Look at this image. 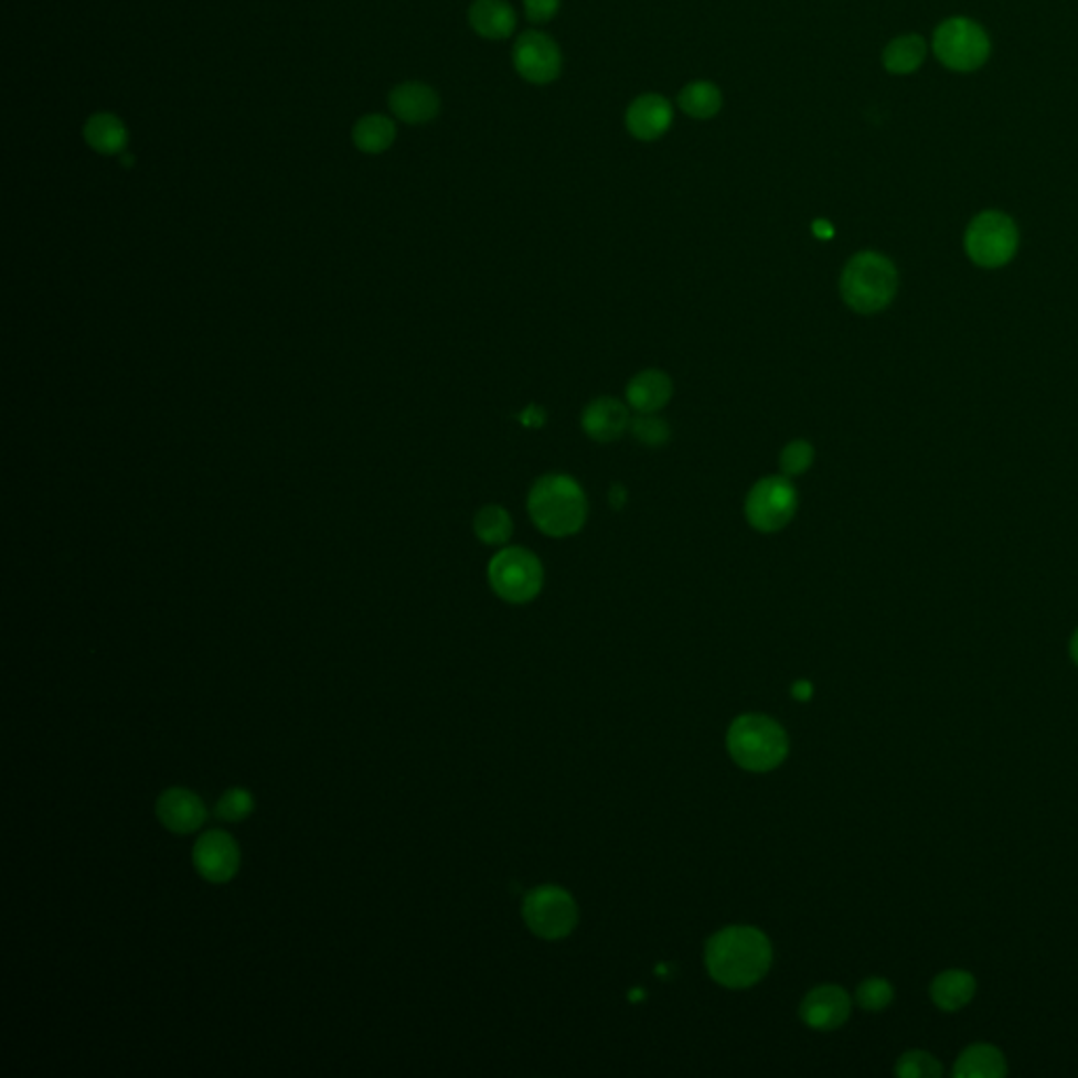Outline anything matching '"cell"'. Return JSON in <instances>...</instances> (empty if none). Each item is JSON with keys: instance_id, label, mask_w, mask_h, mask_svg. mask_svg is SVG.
Returning <instances> with one entry per match:
<instances>
[{"instance_id": "obj_1", "label": "cell", "mask_w": 1078, "mask_h": 1078, "mask_svg": "<svg viewBox=\"0 0 1078 1078\" xmlns=\"http://www.w3.org/2000/svg\"><path fill=\"white\" fill-rule=\"evenodd\" d=\"M771 943L755 927H725L706 946L712 978L727 988L755 986L771 967Z\"/></svg>"}, {"instance_id": "obj_2", "label": "cell", "mask_w": 1078, "mask_h": 1078, "mask_svg": "<svg viewBox=\"0 0 1078 1078\" xmlns=\"http://www.w3.org/2000/svg\"><path fill=\"white\" fill-rule=\"evenodd\" d=\"M527 510L533 525L548 537H572L588 519V500L581 484L569 474L552 472L533 482Z\"/></svg>"}, {"instance_id": "obj_3", "label": "cell", "mask_w": 1078, "mask_h": 1078, "mask_svg": "<svg viewBox=\"0 0 1078 1078\" xmlns=\"http://www.w3.org/2000/svg\"><path fill=\"white\" fill-rule=\"evenodd\" d=\"M897 291L894 262L876 252L853 255L841 275V296L853 312L876 314L885 310Z\"/></svg>"}, {"instance_id": "obj_4", "label": "cell", "mask_w": 1078, "mask_h": 1078, "mask_svg": "<svg viewBox=\"0 0 1078 1078\" xmlns=\"http://www.w3.org/2000/svg\"><path fill=\"white\" fill-rule=\"evenodd\" d=\"M727 748L739 767L765 773L776 769L788 755V735L780 725L762 714H744L735 718Z\"/></svg>"}, {"instance_id": "obj_5", "label": "cell", "mask_w": 1078, "mask_h": 1078, "mask_svg": "<svg viewBox=\"0 0 1078 1078\" xmlns=\"http://www.w3.org/2000/svg\"><path fill=\"white\" fill-rule=\"evenodd\" d=\"M487 575L493 593L512 605L531 602L544 588L542 561L521 546L498 552L489 563Z\"/></svg>"}, {"instance_id": "obj_6", "label": "cell", "mask_w": 1078, "mask_h": 1078, "mask_svg": "<svg viewBox=\"0 0 1078 1078\" xmlns=\"http://www.w3.org/2000/svg\"><path fill=\"white\" fill-rule=\"evenodd\" d=\"M799 510V491L790 477H767L746 498V519L758 533H778L790 525Z\"/></svg>"}, {"instance_id": "obj_7", "label": "cell", "mask_w": 1078, "mask_h": 1078, "mask_svg": "<svg viewBox=\"0 0 1078 1078\" xmlns=\"http://www.w3.org/2000/svg\"><path fill=\"white\" fill-rule=\"evenodd\" d=\"M1017 228L1013 220L999 211L978 215L964 234V249L969 257L984 268H1001L1017 249Z\"/></svg>"}, {"instance_id": "obj_8", "label": "cell", "mask_w": 1078, "mask_h": 1078, "mask_svg": "<svg viewBox=\"0 0 1078 1078\" xmlns=\"http://www.w3.org/2000/svg\"><path fill=\"white\" fill-rule=\"evenodd\" d=\"M523 918L535 936L544 940H561L569 936L577 925V904L565 889L544 885L525 897Z\"/></svg>"}, {"instance_id": "obj_9", "label": "cell", "mask_w": 1078, "mask_h": 1078, "mask_svg": "<svg viewBox=\"0 0 1078 1078\" xmlns=\"http://www.w3.org/2000/svg\"><path fill=\"white\" fill-rule=\"evenodd\" d=\"M936 55L952 70L980 68L988 60L990 41L978 23L954 18L941 23L933 39Z\"/></svg>"}, {"instance_id": "obj_10", "label": "cell", "mask_w": 1078, "mask_h": 1078, "mask_svg": "<svg viewBox=\"0 0 1078 1078\" xmlns=\"http://www.w3.org/2000/svg\"><path fill=\"white\" fill-rule=\"evenodd\" d=\"M514 68L533 85H548L561 76V49L544 32H525L514 45Z\"/></svg>"}, {"instance_id": "obj_11", "label": "cell", "mask_w": 1078, "mask_h": 1078, "mask_svg": "<svg viewBox=\"0 0 1078 1078\" xmlns=\"http://www.w3.org/2000/svg\"><path fill=\"white\" fill-rule=\"evenodd\" d=\"M192 860L209 883H228L241 868V850L228 832L209 830L196 841Z\"/></svg>"}, {"instance_id": "obj_12", "label": "cell", "mask_w": 1078, "mask_h": 1078, "mask_svg": "<svg viewBox=\"0 0 1078 1078\" xmlns=\"http://www.w3.org/2000/svg\"><path fill=\"white\" fill-rule=\"evenodd\" d=\"M851 1015L850 994L839 986H820L804 996L801 1017L815 1031H836Z\"/></svg>"}, {"instance_id": "obj_13", "label": "cell", "mask_w": 1078, "mask_h": 1078, "mask_svg": "<svg viewBox=\"0 0 1078 1078\" xmlns=\"http://www.w3.org/2000/svg\"><path fill=\"white\" fill-rule=\"evenodd\" d=\"M157 815L167 830L175 834H190L205 824L207 809L194 792L171 788L162 792L157 803Z\"/></svg>"}, {"instance_id": "obj_14", "label": "cell", "mask_w": 1078, "mask_h": 1078, "mask_svg": "<svg viewBox=\"0 0 1078 1078\" xmlns=\"http://www.w3.org/2000/svg\"><path fill=\"white\" fill-rule=\"evenodd\" d=\"M672 118L674 113L670 102L658 93H647L630 104L626 113V127L632 138L653 141L662 138L670 129Z\"/></svg>"}, {"instance_id": "obj_15", "label": "cell", "mask_w": 1078, "mask_h": 1078, "mask_svg": "<svg viewBox=\"0 0 1078 1078\" xmlns=\"http://www.w3.org/2000/svg\"><path fill=\"white\" fill-rule=\"evenodd\" d=\"M628 407L613 396H598L581 414V430L597 442H611L630 428Z\"/></svg>"}, {"instance_id": "obj_16", "label": "cell", "mask_w": 1078, "mask_h": 1078, "mask_svg": "<svg viewBox=\"0 0 1078 1078\" xmlns=\"http://www.w3.org/2000/svg\"><path fill=\"white\" fill-rule=\"evenodd\" d=\"M392 115L407 125H426L435 120L440 110V99L433 87L424 83H401L391 93Z\"/></svg>"}, {"instance_id": "obj_17", "label": "cell", "mask_w": 1078, "mask_h": 1078, "mask_svg": "<svg viewBox=\"0 0 1078 1078\" xmlns=\"http://www.w3.org/2000/svg\"><path fill=\"white\" fill-rule=\"evenodd\" d=\"M672 392V380L664 371L644 369L628 382L626 401L637 414H658L670 403Z\"/></svg>"}, {"instance_id": "obj_18", "label": "cell", "mask_w": 1078, "mask_h": 1078, "mask_svg": "<svg viewBox=\"0 0 1078 1078\" xmlns=\"http://www.w3.org/2000/svg\"><path fill=\"white\" fill-rule=\"evenodd\" d=\"M472 30L489 41L508 39L516 28V13L505 0H474L468 11Z\"/></svg>"}, {"instance_id": "obj_19", "label": "cell", "mask_w": 1078, "mask_h": 1078, "mask_svg": "<svg viewBox=\"0 0 1078 1078\" xmlns=\"http://www.w3.org/2000/svg\"><path fill=\"white\" fill-rule=\"evenodd\" d=\"M83 138L97 154L104 157H118L129 146L127 125L113 113L89 116L83 127Z\"/></svg>"}, {"instance_id": "obj_20", "label": "cell", "mask_w": 1078, "mask_h": 1078, "mask_svg": "<svg viewBox=\"0 0 1078 1078\" xmlns=\"http://www.w3.org/2000/svg\"><path fill=\"white\" fill-rule=\"evenodd\" d=\"M1005 1075V1057L994 1045L986 1043L967 1047L954 1064V1077L959 1078H1001Z\"/></svg>"}, {"instance_id": "obj_21", "label": "cell", "mask_w": 1078, "mask_h": 1078, "mask_svg": "<svg viewBox=\"0 0 1078 1078\" xmlns=\"http://www.w3.org/2000/svg\"><path fill=\"white\" fill-rule=\"evenodd\" d=\"M975 988V978L969 971L950 969L933 980L931 999L941 1011H959L971 1003Z\"/></svg>"}, {"instance_id": "obj_22", "label": "cell", "mask_w": 1078, "mask_h": 1078, "mask_svg": "<svg viewBox=\"0 0 1078 1078\" xmlns=\"http://www.w3.org/2000/svg\"><path fill=\"white\" fill-rule=\"evenodd\" d=\"M396 139L394 120L384 115H367L356 120L352 129L354 146L365 154H382Z\"/></svg>"}, {"instance_id": "obj_23", "label": "cell", "mask_w": 1078, "mask_h": 1078, "mask_svg": "<svg viewBox=\"0 0 1078 1078\" xmlns=\"http://www.w3.org/2000/svg\"><path fill=\"white\" fill-rule=\"evenodd\" d=\"M679 106L691 118L706 120L721 110L723 93L714 83L695 81L689 83L687 87H683V92L679 93Z\"/></svg>"}, {"instance_id": "obj_24", "label": "cell", "mask_w": 1078, "mask_h": 1078, "mask_svg": "<svg viewBox=\"0 0 1078 1078\" xmlns=\"http://www.w3.org/2000/svg\"><path fill=\"white\" fill-rule=\"evenodd\" d=\"M925 51H927L925 41L917 34L899 36L885 49L883 64L894 74H908V72H915L922 64Z\"/></svg>"}, {"instance_id": "obj_25", "label": "cell", "mask_w": 1078, "mask_h": 1078, "mask_svg": "<svg viewBox=\"0 0 1078 1078\" xmlns=\"http://www.w3.org/2000/svg\"><path fill=\"white\" fill-rule=\"evenodd\" d=\"M514 531V523L502 505H484L474 516V533L487 546H502Z\"/></svg>"}, {"instance_id": "obj_26", "label": "cell", "mask_w": 1078, "mask_h": 1078, "mask_svg": "<svg viewBox=\"0 0 1078 1078\" xmlns=\"http://www.w3.org/2000/svg\"><path fill=\"white\" fill-rule=\"evenodd\" d=\"M813 459H815V449L809 440L803 438L792 440L781 449V472L783 477H801L813 466Z\"/></svg>"}, {"instance_id": "obj_27", "label": "cell", "mask_w": 1078, "mask_h": 1078, "mask_svg": "<svg viewBox=\"0 0 1078 1078\" xmlns=\"http://www.w3.org/2000/svg\"><path fill=\"white\" fill-rule=\"evenodd\" d=\"M630 430L647 447H662L670 438V426L655 414H639L630 421Z\"/></svg>"}, {"instance_id": "obj_28", "label": "cell", "mask_w": 1078, "mask_h": 1078, "mask_svg": "<svg viewBox=\"0 0 1078 1078\" xmlns=\"http://www.w3.org/2000/svg\"><path fill=\"white\" fill-rule=\"evenodd\" d=\"M895 1072L901 1078H938L941 1075V1066L936 1057L925 1052H908L899 1057Z\"/></svg>"}, {"instance_id": "obj_29", "label": "cell", "mask_w": 1078, "mask_h": 1078, "mask_svg": "<svg viewBox=\"0 0 1078 1078\" xmlns=\"http://www.w3.org/2000/svg\"><path fill=\"white\" fill-rule=\"evenodd\" d=\"M857 1005L866 1011H883L894 1001V988L883 978H868L857 988Z\"/></svg>"}, {"instance_id": "obj_30", "label": "cell", "mask_w": 1078, "mask_h": 1078, "mask_svg": "<svg viewBox=\"0 0 1078 1078\" xmlns=\"http://www.w3.org/2000/svg\"><path fill=\"white\" fill-rule=\"evenodd\" d=\"M253 797L245 788H232L217 801V818L226 822H243L253 811Z\"/></svg>"}, {"instance_id": "obj_31", "label": "cell", "mask_w": 1078, "mask_h": 1078, "mask_svg": "<svg viewBox=\"0 0 1078 1078\" xmlns=\"http://www.w3.org/2000/svg\"><path fill=\"white\" fill-rule=\"evenodd\" d=\"M558 9H561V0H525V13L531 22H551L558 13Z\"/></svg>"}, {"instance_id": "obj_32", "label": "cell", "mask_w": 1078, "mask_h": 1078, "mask_svg": "<svg viewBox=\"0 0 1078 1078\" xmlns=\"http://www.w3.org/2000/svg\"><path fill=\"white\" fill-rule=\"evenodd\" d=\"M521 419H523V424H525V426L537 428V426H542V424H544L546 415H544L542 409H537V407H529L527 412H523V415H521Z\"/></svg>"}, {"instance_id": "obj_33", "label": "cell", "mask_w": 1078, "mask_h": 1078, "mask_svg": "<svg viewBox=\"0 0 1078 1078\" xmlns=\"http://www.w3.org/2000/svg\"><path fill=\"white\" fill-rule=\"evenodd\" d=\"M609 502H611V505H613L616 510H620L621 505L626 504V489H623L621 484H613V487H611V491H609Z\"/></svg>"}, {"instance_id": "obj_34", "label": "cell", "mask_w": 1078, "mask_h": 1078, "mask_svg": "<svg viewBox=\"0 0 1078 1078\" xmlns=\"http://www.w3.org/2000/svg\"><path fill=\"white\" fill-rule=\"evenodd\" d=\"M813 232H815V236H820V238H830V236L834 234V228L828 224L826 220H818V222L813 224Z\"/></svg>"}, {"instance_id": "obj_35", "label": "cell", "mask_w": 1078, "mask_h": 1078, "mask_svg": "<svg viewBox=\"0 0 1078 1078\" xmlns=\"http://www.w3.org/2000/svg\"><path fill=\"white\" fill-rule=\"evenodd\" d=\"M1070 655H1072V660H1075V664L1078 665V630L1077 632H1075V637H1072V641H1070Z\"/></svg>"}]
</instances>
